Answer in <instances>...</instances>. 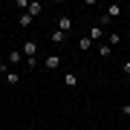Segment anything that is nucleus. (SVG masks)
<instances>
[{
  "label": "nucleus",
  "instance_id": "nucleus-3",
  "mask_svg": "<svg viewBox=\"0 0 130 130\" xmlns=\"http://www.w3.org/2000/svg\"><path fill=\"white\" fill-rule=\"evenodd\" d=\"M35 52H38V43H35V41H26V43H23V55H29V58H32Z\"/></svg>",
  "mask_w": 130,
  "mask_h": 130
},
{
  "label": "nucleus",
  "instance_id": "nucleus-2",
  "mask_svg": "<svg viewBox=\"0 0 130 130\" xmlns=\"http://www.w3.org/2000/svg\"><path fill=\"white\" fill-rule=\"evenodd\" d=\"M43 64H46V70H58V67H61V58H58V55H46Z\"/></svg>",
  "mask_w": 130,
  "mask_h": 130
},
{
  "label": "nucleus",
  "instance_id": "nucleus-7",
  "mask_svg": "<svg viewBox=\"0 0 130 130\" xmlns=\"http://www.w3.org/2000/svg\"><path fill=\"white\" fill-rule=\"evenodd\" d=\"M90 46H93V41H90V35H84L81 41H78V49H81V52H87Z\"/></svg>",
  "mask_w": 130,
  "mask_h": 130
},
{
  "label": "nucleus",
  "instance_id": "nucleus-9",
  "mask_svg": "<svg viewBox=\"0 0 130 130\" xmlns=\"http://www.w3.org/2000/svg\"><path fill=\"white\" fill-rule=\"evenodd\" d=\"M41 9H43L41 3H29V9H26V14H32V18H35V14H41Z\"/></svg>",
  "mask_w": 130,
  "mask_h": 130
},
{
  "label": "nucleus",
  "instance_id": "nucleus-11",
  "mask_svg": "<svg viewBox=\"0 0 130 130\" xmlns=\"http://www.w3.org/2000/svg\"><path fill=\"white\" fill-rule=\"evenodd\" d=\"M64 41H67L64 32H52V43H64Z\"/></svg>",
  "mask_w": 130,
  "mask_h": 130
},
{
  "label": "nucleus",
  "instance_id": "nucleus-14",
  "mask_svg": "<svg viewBox=\"0 0 130 130\" xmlns=\"http://www.w3.org/2000/svg\"><path fill=\"white\" fill-rule=\"evenodd\" d=\"M121 70H124V72L130 75V61H124V67H121Z\"/></svg>",
  "mask_w": 130,
  "mask_h": 130
},
{
  "label": "nucleus",
  "instance_id": "nucleus-12",
  "mask_svg": "<svg viewBox=\"0 0 130 130\" xmlns=\"http://www.w3.org/2000/svg\"><path fill=\"white\" fill-rule=\"evenodd\" d=\"M18 81H20L18 72H6V84H18Z\"/></svg>",
  "mask_w": 130,
  "mask_h": 130
},
{
  "label": "nucleus",
  "instance_id": "nucleus-5",
  "mask_svg": "<svg viewBox=\"0 0 130 130\" xmlns=\"http://www.w3.org/2000/svg\"><path fill=\"white\" fill-rule=\"evenodd\" d=\"M101 35H104V29H101V23L90 29V41H98V38H101Z\"/></svg>",
  "mask_w": 130,
  "mask_h": 130
},
{
  "label": "nucleus",
  "instance_id": "nucleus-4",
  "mask_svg": "<svg viewBox=\"0 0 130 130\" xmlns=\"http://www.w3.org/2000/svg\"><path fill=\"white\" fill-rule=\"evenodd\" d=\"M119 14H121V6H119V3L107 6V18H119Z\"/></svg>",
  "mask_w": 130,
  "mask_h": 130
},
{
  "label": "nucleus",
  "instance_id": "nucleus-8",
  "mask_svg": "<svg viewBox=\"0 0 130 130\" xmlns=\"http://www.w3.org/2000/svg\"><path fill=\"white\" fill-rule=\"evenodd\" d=\"M64 84H67V87H75V84H78V75L67 72V75H64Z\"/></svg>",
  "mask_w": 130,
  "mask_h": 130
},
{
  "label": "nucleus",
  "instance_id": "nucleus-13",
  "mask_svg": "<svg viewBox=\"0 0 130 130\" xmlns=\"http://www.w3.org/2000/svg\"><path fill=\"white\" fill-rule=\"evenodd\" d=\"M110 52H113V46H110V43H104V46L98 49V55H104V58H107V55H110Z\"/></svg>",
  "mask_w": 130,
  "mask_h": 130
},
{
  "label": "nucleus",
  "instance_id": "nucleus-15",
  "mask_svg": "<svg viewBox=\"0 0 130 130\" xmlns=\"http://www.w3.org/2000/svg\"><path fill=\"white\" fill-rule=\"evenodd\" d=\"M26 130H35V127H26Z\"/></svg>",
  "mask_w": 130,
  "mask_h": 130
},
{
  "label": "nucleus",
  "instance_id": "nucleus-6",
  "mask_svg": "<svg viewBox=\"0 0 130 130\" xmlns=\"http://www.w3.org/2000/svg\"><path fill=\"white\" fill-rule=\"evenodd\" d=\"M20 61H23V52L12 49V52H9V64H20Z\"/></svg>",
  "mask_w": 130,
  "mask_h": 130
},
{
  "label": "nucleus",
  "instance_id": "nucleus-1",
  "mask_svg": "<svg viewBox=\"0 0 130 130\" xmlns=\"http://www.w3.org/2000/svg\"><path fill=\"white\" fill-rule=\"evenodd\" d=\"M70 29H72V18H70V14H61V20H58V32H70Z\"/></svg>",
  "mask_w": 130,
  "mask_h": 130
},
{
  "label": "nucleus",
  "instance_id": "nucleus-10",
  "mask_svg": "<svg viewBox=\"0 0 130 130\" xmlns=\"http://www.w3.org/2000/svg\"><path fill=\"white\" fill-rule=\"evenodd\" d=\"M18 23L23 26V29H26V26H32V14H20V18H18Z\"/></svg>",
  "mask_w": 130,
  "mask_h": 130
}]
</instances>
